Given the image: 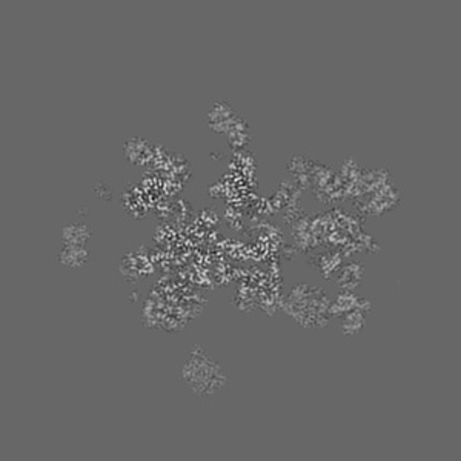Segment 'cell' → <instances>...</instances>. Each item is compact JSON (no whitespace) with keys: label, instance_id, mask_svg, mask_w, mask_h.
Returning <instances> with one entry per match:
<instances>
[{"label":"cell","instance_id":"cell-1","mask_svg":"<svg viewBox=\"0 0 461 461\" xmlns=\"http://www.w3.org/2000/svg\"><path fill=\"white\" fill-rule=\"evenodd\" d=\"M182 380L186 383L191 393L210 397L225 388L228 375L221 363L206 356V352L194 349L189 354L188 362L182 367Z\"/></svg>","mask_w":461,"mask_h":461},{"label":"cell","instance_id":"cell-2","mask_svg":"<svg viewBox=\"0 0 461 461\" xmlns=\"http://www.w3.org/2000/svg\"><path fill=\"white\" fill-rule=\"evenodd\" d=\"M62 245L95 247V234L84 221H74L62 230Z\"/></svg>","mask_w":461,"mask_h":461}]
</instances>
